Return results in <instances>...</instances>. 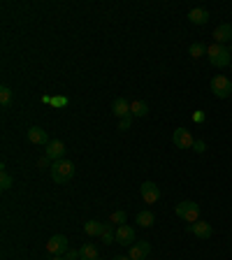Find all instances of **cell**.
<instances>
[{"mask_svg":"<svg viewBox=\"0 0 232 260\" xmlns=\"http://www.w3.org/2000/svg\"><path fill=\"white\" fill-rule=\"evenodd\" d=\"M214 40H216V45H230L232 42V26L230 24H218V26L214 28Z\"/></svg>","mask_w":232,"mask_h":260,"instance_id":"8fae6325","label":"cell"},{"mask_svg":"<svg viewBox=\"0 0 232 260\" xmlns=\"http://www.w3.org/2000/svg\"><path fill=\"white\" fill-rule=\"evenodd\" d=\"M130 114L133 117H146L149 114V105L144 100H133L130 102Z\"/></svg>","mask_w":232,"mask_h":260,"instance_id":"2e32d148","label":"cell"},{"mask_svg":"<svg viewBox=\"0 0 232 260\" xmlns=\"http://www.w3.org/2000/svg\"><path fill=\"white\" fill-rule=\"evenodd\" d=\"M151 253V244L149 242H135L128 249V258L130 260H146V256Z\"/></svg>","mask_w":232,"mask_h":260,"instance_id":"ba28073f","label":"cell"},{"mask_svg":"<svg viewBox=\"0 0 232 260\" xmlns=\"http://www.w3.org/2000/svg\"><path fill=\"white\" fill-rule=\"evenodd\" d=\"M49 165H54V161H51V158H49V156H42V158H40V161H37V167H40V170H46V167H49Z\"/></svg>","mask_w":232,"mask_h":260,"instance_id":"484cf974","label":"cell"},{"mask_svg":"<svg viewBox=\"0 0 232 260\" xmlns=\"http://www.w3.org/2000/svg\"><path fill=\"white\" fill-rule=\"evenodd\" d=\"M153 221H156L153 212H146V209H144V212H139V214H137V223L142 225V228H151Z\"/></svg>","mask_w":232,"mask_h":260,"instance_id":"d6986e66","label":"cell"},{"mask_svg":"<svg viewBox=\"0 0 232 260\" xmlns=\"http://www.w3.org/2000/svg\"><path fill=\"white\" fill-rule=\"evenodd\" d=\"M102 228H105V223L89 221V223H84V233L89 235V237H100V235H102Z\"/></svg>","mask_w":232,"mask_h":260,"instance_id":"e0dca14e","label":"cell"},{"mask_svg":"<svg viewBox=\"0 0 232 260\" xmlns=\"http://www.w3.org/2000/svg\"><path fill=\"white\" fill-rule=\"evenodd\" d=\"M209 86H211V93H214L218 100L232 98V79H228V77H223V74H216Z\"/></svg>","mask_w":232,"mask_h":260,"instance_id":"277c9868","label":"cell"},{"mask_svg":"<svg viewBox=\"0 0 232 260\" xmlns=\"http://www.w3.org/2000/svg\"><path fill=\"white\" fill-rule=\"evenodd\" d=\"M12 184H14V179H12V177L7 174V170L2 167V172H0V189L9 190V189H12Z\"/></svg>","mask_w":232,"mask_h":260,"instance_id":"603a6c76","label":"cell"},{"mask_svg":"<svg viewBox=\"0 0 232 260\" xmlns=\"http://www.w3.org/2000/svg\"><path fill=\"white\" fill-rule=\"evenodd\" d=\"M28 140L33 144H49L51 140H49V135H46V130H42V128L33 126L30 130H28Z\"/></svg>","mask_w":232,"mask_h":260,"instance_id":"9a60e30c","label":"cell"},{"mask_svg":"<svg viewBox=\"0 0 232 260\" xmlns=\"http://www.w3.org/2000/svg\"><path fill=\"white\" fill-rule=\"evenodd\" d=\"M207 49H209V47L202 45V42H193V45L188 47V54L193 56V58H200V56L207 54Z\"/></svg>","mask_w":232,"mask_h":260,"instance_id":"ffe728a7","label":"cell"},{"mask_svg":"<svg viewBox=\"0 0 232 260\" xmlns=\"http://www.w3.org/2000/svg\"><path fill=\"white\" fill-rule=\"evenodd\" d=\"M100 239H102L105 244H112V242L116 239V233L112 230V225H109V223L105 225V228H102V235H100Z\"/></svg>","mask_w":232,"mask_h":260,"instance_id":"7402d4cb","label":"cell"},{"mask_svg":"<svg viewBox=\"0 0 232 260\" xmlns=\"http://www.w3.org/2000/svg\"><path fill=\"white\" fill-rule=\"evenodd\" d=\"M230 68H232V65H230Z\"/></svg>","mask_w":232,"mask_h":260,"instance_id":"e575fe53","label":"cell"},{"mask_svg":"<svg viewBox=\"0 0 232 260\" xmlns=\"http://www.w3.org/2000/svg\"><path fill=\"white\" fill-rule=\"evenodd\" d=\"M207 56H209V63L214 65V68H225V65H232V54L230 49L223 45H211L207 49Z\"/></svg>","mask_w":232,"mask_h":260,"instance_id":"6da1fadb","label":"cell"},{"mask_svg":"<svg viewBox=\"0 0 232 260\" xmlns=\"http://www.w3.org/2000/svg\"><path fill=\"white\" fill-rule=\"evenodd\" d=\"M186 230H188V233H193L195 237H200V239H209V237L214 235L211 225L205 223V221H195V223H188Z\"/></svg>","mask_w":232,"mask_h":260,"instance_id":"9c48e42d","label":"cell"},{"mask_svg":"<svg viewBox=\"0 0 232 260\" xmlns=\"http://www.w3.org/2000/svg\"><path fill=\"white\" fill-rule=\"evenodd\" d=\"M79 256H81V260H98V249L93 244H84L79 249Z\"/></svg>","mask_w":232,"mask_h":260,"instance_id":"ac0fdd59","label":"cell"},{"mask_svg":"<svg viewBox=\"0 0 232 260\" xmlns=\"http://www.w3.org/2000/svg\"><path fill=\"white\" fill-rule=\"evenodd\" d=\"M12 98H14L12 89H9V86H2V89H0V105H2V107H9V105H12Z\"/></svg>","mask_w":232,"mask_h":260,"instance_id":"44dd1931","label":"cell"},{"mask_svg":"<svg viewBox=\"0 0 232 260\" xmlns=\"http://www.w3.org/2000/svg\"><path fill=\"white\" fill-rule=\"evenodd\" d=\"M139 193H142V197H144V202L146 205H156L158 200H161V186L158 184H153V181H144L142 184V189H139Z\"/></svg>","mask_w":232,"mask_h":260,"instance_id":"5b68a950","label":"cell"},{"mask_svg":"<svg viewBox=\"0 0 232 260\" xmlns=\"http://www.w3.org/2000/svg\"><path fill=\"white\" fill-rule=\"evenodd\" d=\"M98 260H102V258H98Z\"/></svg>","mask_w":232,"mask_h":260,"instance_id":"836d02e7","label":"cell"},{"mask_svg":"<svg viewBox=\"0 0 232 260\" xmlns=\"http://www.w3.org/2000/svg\"><path fill=\"white\" fill-rule=\"evenodd\" d=\"M68 249H70V244H68V237H63V235H54L46 242V251L51 253V256H65Z\"/></svg>","mask_w":232,"mask_h":260,"instance_id":"8992f818","label":"cell"},{"mask_svg":"<svg viewBox=\"0 0 232 260\" xmlns=\"http://www.w3.org/2000/svg\"><path fill=\"white\" fill-rule=\"evenodd\" d=\"M112 112H114L118 118L133 117V114H130V102H128L125 98H116L114 102H112Z\"/></svg>","mask_w":232,"mask_h":260,"instance_id":"4fadbf2b","label":"cell"},{"mask_svg":"<svg viewBox=\"0 0 232 260\" xmlns=\"http://www.w3.org/2000/svg\"><path fill=\"white\" fill-rule=\"evenodd\" d=\"M125 212H114V214L109 216V223H118V225H125Z\"/></svg>","mask_w":232,"mask_h":260,"instance_id":"cb8c5ba5","label":"cell"},{"mask_svg":"<svg viewBox=\"0 0 232 260\" xmlns=\"http://www.w3.org/2000/svg\"><path fill=\"white\" fill-rule=\"evenodd\" d=\"M172 142H174V146H177V149H193L195 140H193L190 130H186V128H177V130H174V135H172Z\"/></svg>","mask_w":232,"mask_h":260,"instance_id":"52a82bcc","label":"cell"},{"mask_svg":"<svg viewBox=\"0 0 232 260\" xmlns=\"http://www.w3.org/2000/svg\"><path fill=\"white\" fill-rule=\"evenodd\" d=\"M130 123H133V117H125L118 121V130H128L130 128Z\"/></svg>","mask_w":232,"mask_h":260,"instance_id":"83f0119b","label":"cell"},{"mask_svg":"<svg viewBox=\"0 0 232 260\" xmlns=\"http://www.w3.org/2000/svg\"><path fill=\"white\" fill-rule=\"evenodd\" d=\"M188 19H190V24H195V26H205L207 21H209V12L205 7H195L188 12Z\"/></svg>","mask_w":232,"mask_h":260,"instance_id":"5bb4252c","label":"cell"},{"mask_svg":"<svg viewBox=\"0 0 232 260\" xmlns=\"http://www.w3.org/2000/svg\"><path fill=\"white\" fill-rule=\"evenodd\" d=\"M205 112H195V114H193V121H195V123H205Z\"/></svg>","mask_w":232,"mask_h":260,"instance_id":"f546056e","label":"cell"},{"mask_svg":"<svg viewBox=\"0 0 232 260\" xmlns=\"http://www.w3.org/2000/svg\"><path fill=\"white\" fill-rule=\"evenodd\" d=\"M174 212H177L179 218H184L186 223H195L200 221V205L193 202V200H184V202H179L174 207Z\"/></svg>","mask_w":232,"mask_h":260,"instance_id":"3957f363","label":"cell"},{"mask_svg":"<svg viewBox=\"0 0 232 260\" xmlns=\"http://www.w3.org/2000/svg\"><path fill=\"white\" fill-rule=\"evenodd\" d=\"M51 260H65V256H54Z\"/></svg>","mask_w":232,"mask_h":260,"instance_id":"1f68e13d","label":"cell"},{"mask_svg":"<svg viewBox=\"0 0 232 260\" xmlns=\"http://www.w3.org/2000/svg\"><path fill=\"white\" fill-rule=\"evenodd\" d=\"M46 156L51 158V161H63V156H65V144L61 140H51V142L46 144Z\"/></svg>","mask_w":232,"mask_h":260,"instance_id":"7c38bea8","label":"cell"},{"mask_svg":"<svg viewBox=\"0 0 232 260\" xmlns=\"http://www.w3.org/2000/svg\"><path fill=\"white\" fill-rule=\"evenodd\" d=\"M193 151H195V153H205L207 151L205 140H195V144H193Z\"/></svg>","mask_w":232,"mask_h":260,"instance_id":"4316f807","label":"cell"},{"mask_svg":"<svg viewBox=\"0 0 232 260\" xmlns=\"http://www.w3.org/2000/svg\"><path fill=\"white\" fill-rule=\"evenodd\" d=\"M112 260H130L128 256H116V258H112Z\"/></svg>","mask_w":232,"mask_h":260,"instance_id":"4dcf8cb0","label":"cell"},{"mask_svg":"<svg viewBox=\"0 0 232 260\" xmlns=\"http://www.w3.org/2000/svg\"><path fill=\"white\" fill-rule=\"evenodd\" d=\"M228 49H230V54H232V42H230V47H228Z\"/></svg>","mask_w":232,"mask_h":260,"instance_id":"d6a6232c","label":"cell"},{"mask_svg":"<svg viewBox=\"0 0 232 260\" xmlns=\"http://www.w3.org/2000/svg\"><path fill=\"white\" fill-rule=\"evenodd\" d=\"M65 260H81L79 251H74V249H68V253H65Z\"/></svg>","mask_w":232,"mask_h":260,"instance_id":"f1b7e54d","label":"cell"},{"mask_svg":"<svg viewBox=\"0 0 232 260\" xmlns=\"http://www.w3.org/2000/svg\"><path fill=\"white\" fill-rule=\"evenodd\" d=\"M45 102H51L54 107H65V105H68V98H49V95H45Z\"/></svg>","mask_w":232,"mask_h":260,"instance_id":"d4e9b609","label":"cell"},{"mask_svg":"<svg viewBox=\"0 0 232 260\" xmlns=\"http://www.w3.org/2000/svg\"><path fill=\"white\" fill-rule=\"evenodd\" d=\"M74 177V165H72L70 161H56L54 165H51V179L56 181V184H68V181Z\"/></svg>","mask_w":232,"mask_h":260,"instance_id":"7a4b0ae2","label":"cell"},{"mask_svg":"<svg viewBox=\"0 0 232 260\" xmlns=\"http://www.w3.org/2000/svg\"><path fill=\"white\" fill-rule=\"evenodd\" d=\"M116 242L123 244V246H133L135 244V230L130 225H118L116 228Z\"/></svg>","mask_w":232,"mask_h":260,"instance_id":"30bf717a","label":"cell"}]
</instances>
